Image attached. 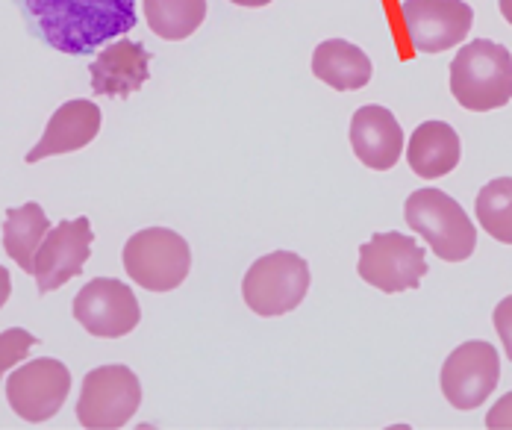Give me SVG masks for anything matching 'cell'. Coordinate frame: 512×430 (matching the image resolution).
I'll use <instances>...</instances> for the list:
<instances>
[{"mask_svg": "<svg viewBox=\"0 0 512 430\" xmlns=\"http://www.w3.org/2000/svg\"><path fill=\"white\" fill-rule=\"evenodd\" d=\"M27 30L53 51L89 56L139 24L136 0H15Z\"/></svg>", "mask_w": 512, "mask_h": 430, "instance_id": "cell-1", "label": "cell"}, {"mask_svg": "<svg viewBox=\"0 0 512 430\" xmlns=\"http://www.w3.org/2000/svg\"><path fill=\"white\" fill-rule=\"evenodd\" d=\"M451 95L471 112L507 107L512 101V56L504 45L474 39L451 62Z\"/></svg>", "mask_w": 512, "mask_h": 430, "instance_id": "cell-2", "label": "cell"}, {"mask_svg": "<svg viewBox=\"0 0 512 430\" xmlns=\"http://www.w3.org/2000/svg\"><path fill=\"white\" fill-rule=\"evenodd\" d=\"M412 230L433 248L445 263H462L477 248V230L460 204L442 189H418L404 204Z\"/></svg>", "mask_w": 512, "mask_h": 430, "instance_id": "cell-3", "label": "cell"}, {"mask_svg": "<svg viewBox=\"0 0 512 430\" xmlns=\"http://www.w3.org/2000/svg\"><path fill=\"white\" fill-rule=\"evenodd\" d=\"M124 269L148 292H171L189 277L192 248L168 227H148L127 239Z\"/></svg>", "mask_w": 512, "mask_h": 430, "instance_id": "cell-4", "label": "cell"}, {"mask_svg": "<svg viewBox=\"0 0 512 430\" xmlns=\"http://www.w3.org/2000/svg\"><path fill=\"white\" fill-rule=\"evenodd\" d=\"M309 292V266L292 251H274L259 257L242 280L245 304L256 316H286L304 304Z\"/></svg>", "mask_w": 512, "mask_h": 430, "instance_id": "cell-5", "label": "cell"}, {"mask_svg": "<svg viewBox=\"0 0 512 430\" xmlns=\"http://www.w3.org/2000/svg\"><path fill=\"white\" fill-rule=\"evenodd\" d=\"M142 404V383L127 366H101L83 380L77 419L89 430L124 428Z\"/></svg>", "mask_w": 512, "mask_h": 430, "instance_id": "cell-6", "label": "cell"}, {"mask_svg": "<svg viewBox=\"0 0 512 430\" xmlns=\"http://www.w3.org/2000/svg\"><path fill=\"white\" fill-rule=\"evenodd\" d=\"M359 277L380 292H410L421 286L427 274V257L412 236L401 233H374L359 248Z\"/></svg>", "mask_w": 512, "mask_h": 430, "instance_id": "cell-7", "label": "cell"}, {"mask_svg": "<svg viewBox=\"0 0 512 430\" xmlns=\"http://www.w3.org/2000/svg\"><path fill=\"white\" fill-rule=\"evenodd\" d=\"M71 392V372L65 363L53 357H39L6 380V401L15 416L30 425L53 419Z\"/></svg>", "mask_w": 512, "mask_h": 430, "instance_id": "cell-8", "label": "cell"}, {"mask_svg": "<svg viewBox=\"0 0 512 430\" xmlns=\"http://www.w3.org/2000/svg\"><path fill=\"white\" fill-rule=\"evenodd\" d=\"M498 380H501L498 351L483 339L462 342L442 366V395L457 410H477L483 401L492 398Z\"/></svg>", "mask_w": 512, "mask_h": 430, "instance_id": "cell-9", "label": "cell"}, {"mask_svg": "<svg viewBox=\"0 0 512 430\" xmlns=\"http://www.w3.org/2000/svg\"><path fill=\"white\" fill-rule=\"evenodd\" d=\"M407 39L418 54H442L465 42L474 27V9L465 0H404Z\"/></svg>", "mask_w": 512, "mask_h": 430, "instance_id": "cell-10", "label": "cell"}, {"mask_svg": "<svg viewBox=\"0 0 512 430\" xmlns=\"http://www.w3.org/2000/svg\"><path fill=\"white\" fill-rule=\"evenodd\" d=\"M74 319L92 336L118 339L133 333L142 322V307L133 289L112 277H95L74 298Z\"/></svg>", "mask_w": 512, "mask_h": 430, "instance_id": "cell-11", "label": "cell"}, {"mask_svg": "<svg viewBox=\"0 0 512 430\" xmlns=\"http://www.w3.org/2000/svg\"><path fill=\"white\" fill-rule=\"evenodd\" d=\"M89 254H92V224L86 215L51 227L33 260V277L39 292L42 295L53 292L65 286L71 277L83 274Z\"/></svg>", "mask_w": 512, "mask_h": 430, "instance_id": "cell-12", "label": "cell"}, {"mask_svg": "<svg viewBox=\"0 0 512 430\" xmlns=\"http://www.w3.org/2000/svg\"><path fill=\"white\" fill-rule=\"evenodd\" d=\"M151 77V54L142 42L115 39L92 62V92L103 98H130Z\"/></svg>", "mask_w": 512, "mask_h": 430, "instance_id": "cell-13", "label": "cell"}, {"mask_svg": "<svg viewBox=\"0 0 512 430\" xmlns=\"http://www.w3.org/2000/svg\"><path fill=\"white\" fill-rule=\"evenodd\" d=\"M404 130L386 107H359L351 118V148L357 160L374 171L395 168L404 154Z\"/></svg>", "mask_w": 512, "mask_h": 430, "instance_id": "cell-14", "label": "cell"}, {"mask_svg": "<svg viewBox=\"0 0 512 430\" xmlns=\"http://www.w3.org/2000/svg\"><path fill=\"white\" fill-rule=\"evenodd\" d=\"M101 130V109L92 101H68L53 112L39 145L27 154V162H39L56 154H71L86 148Z\"/></svg>", "mask_w": 512, "mask_h": 430, "instance_id": "cell-15", "label": "cell"}, {"mask_svg": "<svg viewBox=\"0 0 512 430\" xmlns=\"http://www.w3.org/2000/svg\"><path fill=\"white\" fill-rule=\"evenodd\" d=\"M460 154V136L448 121H424L412 133L407 162L418 177L436 180L460 165Z\"/></svg>", "mask_w": 512, "mask_h": 430, "instance_id": "cell-16", "label": "cell"}, {"mask_svg": "<svg viewBox=\"0 0 512 430\" xmlns=\"http://www.w3.org/2000/svg\"><path fill=\"white\" fill-rule=\"evenodd\" d=\"M371 59L345 39H327L312 54V74L336 92H357L371 80Z\"/></svg>", "mask_w": 512, "mask_h": 430, "instance_id": "cell-17", "label": "cell"}, {"mask_svg": "<svg viewBox=\"0 0 512 430\" xmlns=\"http://www.w3.org/2000/svg\"><path fill=\"white\" fill-rule=\"evenodd\" d=\"M51 233V221L48 213L30 201L18 210H9L3 221V248L6 254L21 266V271L33 274V260L39 254V245L45 242V236Z\"/></svg>", "mask_w": 512, "mask_h": 430, "instance_id": "cell-18", "label": "cell"}, {"mask_svg": "<svg viewBox=\"0 0 512 430\" xmlns=\"http://www.w3.org/2000/svg\"><path fill=\"white\" fill-rule=\"evenodd\" d=\"M148 27L159 39L183 42L206 18V0H145Z\"/></svg>", "mask_w": 512, "mask_h": 430, "instance_id": "cell-19", "label": "cell"}, {"mask_svg": "<svg viewBox=\"0 0 512 430\" xmlns=\"http://www.w3.org/2000/svg\"><path fill=\"white\" fill-rule=\"evenodd\" d=\"M474 213L492 239L512 245V177H498L486 183L477 195Z\"/></svg>", "mask_w": 512, "mask_h": 430, "instance_id": "cell-20", "label": "cell"}, {"mask_svg": "<svg viewBox=\"0 0 512 430\" xmlns=\"http://www.w3.org/2000/svg\"><path fill=\"white\" fill-rule=\"evenodd\" d=\"M36 342H39V339H36L30 330H24V327L3 330V333H0V377L6 375L12 366H18V363L30 354V348H33Z\"/></svg>", "mask_w": 512, "mask_h": 430, "instance_id": "cell-21", "label": "cell"}, {"mask_svg": "<svg viewBox=\"0 0 512 430\" xmlns=\"http://www.w3.org/2000/svg\"><path fill=\"white\" fill-rule=\"evenodd\" d=\"M495 330H498V336H501V342H504L507 357L512 360V295L510 298H504V301L495 307Z\"/></svg>", "mask_w": 512, "mask_h": 430, "instance_id": "cell-22", "label": "cell"}, {"mask_svg": "<svg viewBox=\"0 0 512 430\" xmlns=\"http://www.w3.org/2000/svg\"><path fill=\"white\" fill-rule=\"evenodd\" d=\"M486 428L489 430H512V392H507L501 401L492 404L486 413Z\"/></svg>", "mask_w": 512, "mask_h": 430, "instance_id": "cell-23", "label": "cell"}, {"mask_svg": "<svg viewBox=\"0 0 512 430\" xmlns=\"http://www.w3.org/2000/svg\"><path fill=\"white\" fill-rule=\"evenodd\" d=\"M9 292H12V277H9V271L0 266V310L9 301Z\"/></svg>", "mask_w": 512, "mask_h": 430, "instance_id": "cell-24", "label": "cell"}, {"mask_svg": "<svg viewBox=\"0 0 512 430\" xmlns=\"http://www.w3.org/2000/svg\"><path fill=\"white\" fill-rule=\"evenodd\" d=\"M230 3H236V6H248V9H256V6H268L271 0H230Z\"/></svg>", "mask_w": 512, "mask_h": 430, "instance_id": "cell-25", "label": "cell"}, {"mask_svg": "<svg viewBox=\"0 0 512 430\" xmlns=\"http://www.w3.org/2000/svg\"><path fill=\"white\" fill-rule=\"evenodd\" d=\"M498 3H501V15L512 24V0H498Z\"/></svg>", "mask_w": 512, "mask_h": 430, "instance_id": "cell-26", "label": "cell"}]
</instances>
